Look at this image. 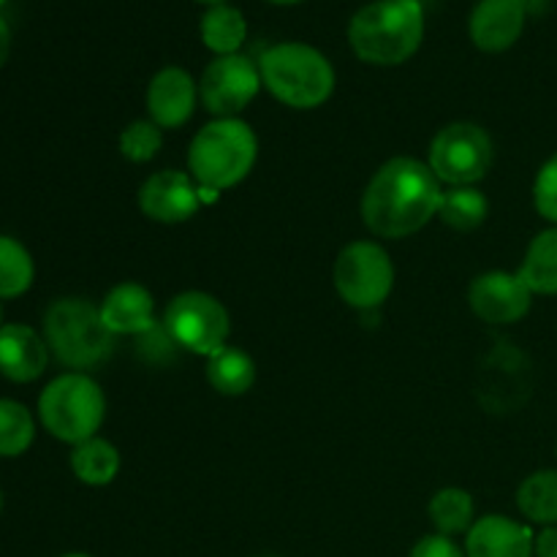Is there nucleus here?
<instances>
[{
	"mask_svg": "<svg viewBox=\"0 0 557 557\" xmlns=\"http://www.w3.org/2000/svg\"><path fill=\"white\" fill-rule=\"evenodd\" d=\"M490 215V201L476 185H462V188H449L441 196L438 218L455 232H473L482 226Z\"/></svg>",
	"mask_w": 557,
	"mask_h": 557,
	"instance_id": "23",
	"label": "nucleus"
},
{
	"mask_svg": "<svg viewBox=\"0 0 557 557\" xmlns=\"http://www.w3.org/2000/svg\"><path fill=\"white\" fill-rule=\"evenodd\" d=\"M49 346L25 324H3L0 330V373L14 384H30L47 370Z\"/></svg>",
	"mask_w": 557,
	"mask_h": 557,
	"instance_id": "17",
	"label": "nucleus"
},
{
	"mask_svg": "<svg viewBox=\"0 0 557 557\" xmlns=\"http://www.w3.org/2000/svg\"><path fill=\"white\" fill-rule=\"evenodd\" d=\"M549 0H522V5H525L528 14H542L544 9H547Z\"/></svg>",
	"mask_w": 557,
	"mask_h": 557,
	"instance_id": "32",
	"label": "nucleus"
},
{
	"mask_svg": "<svg viewBox=\"0 0 557 557\" xmlns=\"http://www.w3.org/2000/svg\"><path fill=\"white\" fill-rule=\"evenodd\" d=\"M0 330H3V305H0Z\"/></svg>",
	"mask_w": 557,
	"mask_h": 557,
	"instance_id": "34",
	"label": "nucleus"
},
{
	"mask_svg": "<svg viewBox=\"0 0 557 557\" xmlns=\"http://www.w3.org/2000/svg\"><path fill=\"white\" fill-rule=\"evenodd\" d=\"M205 205L199 183L188 172L163 169L147 177L139 188V210L158 223H185Z\"/></svg>",
	"mask_w": 557,
	"mask_h": 557,
	"instance_id": "12",
	"label": "nucleus"
},
{
	"mask_svg": "<svg viewBox=\"0 0 557 557\" xmlns=\"http://www.w3.org/2000/svg\"><path fill=\"white\" fill-rule=\"evenodd\" d=\"M531 528L504 515H487L466 533L468 557H533Z\"/></svg>",
	"mask_w": 557,
	"mask_h": 557,
	"instance_id": "16",
	"label": "nucleus"
},
{
	"mask_svg": "<svg viewBox=\"0 0 557 557\" xmlns=\"http://www.w3.org/2000/svg\"><path fill=\"white\" fill-rule=\"evenodd\" d=\"M0 3H3V0H0Z\"/></svg>",
	"mask_w": 557,
	"mask_h": 557,
	"instance_id": "38",
	"label": "nucleus"
},
{
	"mask_svg": "<svg viewBox=\"0 0 557 557\" xmlns=\"http://www.w3.org/2000/svg\"><path fill=\"white\" fill-rule=\"evenodd\" d=\"M272 3H299V0H272Z\"/></svg>",
	"mask_w": 557,
	"mask_h": 557,
	"instance_id": "33",
	"label": "nucleus"
},
{
	"mask_svg": "<svg viewBox=\"0 0 557 557\" xmlns=\"http://www.w3.org/2000/svg\"><path fill=\"white\" fill-rule=\"evenodd\" d=\"M0 511H3V493H0Z\"/></svg>",
	"mask_w": 557,
	"mask_h": 557,
	"instance_id": "37",
	"label": "nucleus"
},
{
	"mask_svg": "<svg viewBox=\"0 0 557 557\" xmlns=\"http://www.w3.org/2000/svg\"><path fill=\"white\" fill-rule=\"evenodd\" d=\"M533 205L539 215L557 226V152L539 169L536 183H533Z\"/></svg>",
	"mask_w": 557,
	"mask_h": 557,
	"instance_id": "28",
	"label": "nucleus"
},
{
	"mask_svg": "<svg viewBox=\"0 0 557 557\" xmlns=\"http://www.w3.org/2000/svg\"><path fill=\"white\" fill-rule=\"evenodd\" d=\"M38 417L49 435L76 446L98 435L107 417V397L90 375L71 370L49 381L41 392Z\"/></svg>",
	"mask_w": 557,
	"mask_h": 557,
	"instance_id": "6",
	"label": "nucleus"
},
{
	"mask_svg": "<svg viewBox=\"0 0 557 557\" xmlns=\"http://www.w3.org/2000/svg\"><path fill=\"white\" fill-rule=\"evenodd\" d=\"M98 310H101L103 324H107V330L112 332L114 337H139L156 326V299H152L150 288H145L141 283L134 281L117 283V286L103 297Z\"/></svg>",
	"mask_w": 557,
	"mask_h": 557,
	"instance_id": "15",
	"label": "nucleus"
},
{
	"mask_svg": "<svg viewBox=\"0 0 557 557\" xmlns=\"http://www.w3.org/2000/svg\"><path fill=\"white\" fill-rule=\"evenodd\" d=\"M199 30L205 47L212 49L215 58H221V54L239 52V47L245 44V36H248V22H245V14L237 5L212 3L205 11V16H201Z\"/></svg>",
	"mask_w": 557,
	"mask_h": 557,
	"instance_id": "19",
	"label": "nucleus"
},
{
	"mask_svg": "<svg viewBox=\"0 0 557 557\" xmlns=\"http://www.w3.org/2000/svg\"><path fill=\"white\" fill-rule=\"evenodd\" d=\"M259 139L253 128L239 117H221L207 123L194 136L188 150V172L205 190L207 201L221 190L243 183L256 166Z\"/></svg>",
	"mask_w": 557,
	"mask_h": 557,
	"instance_id": "3",
	"label": "nucleus"
},
{
	"mask_svg": "<svg viewBox=\"0 0 557 557\" xmlns=\"http://www.w3.org/2000/svg\"><path fill=\"white\" fill-rule=\"evenodd\" d=\"M430 522L441 536L455 539L457 533H468L473 528V517H476V504H473L471 493L460 487H444L433 495L428 506Z\"/></svg>",
	"mask_w": 557,
	"mask_h": 557,
	"instance_id": "22",
	"label": "nucleus"
},
{
	"mask_svg": "<svg viewBox=\"0 0 557 557\" xmlns=\"http://www.w3.org/2000/svg\"><path fill=\"white\" fill-rule=\"evenodd\" d=\"M201 3H210L212 5V3H223V0H201Z\"/></svg>",
	"mask_w": 557,
	"mask_h": 557,
	"instance_id": "35",
	"label": "nucleus"
},
{
	"mask_svg": "<svg viewBox=\"0 0 557 557\" xmlns=\"http://www.w3.org/2000/svg\"><path fill=\"white\" fill-rule=\"evenodd\" d=\"M517 506L536 525H557V471L531 473L517 490Z\"/></svg>",
	"mask_w": 557,
	"mask_h": 557,
	"instance_id": "24",
	"label": "nucleus"
},
{
	"mask_svg": "<svg viewBox=\"0 0 557 557\" xmlns=\"http://www.w3.org/2000/svg\"><path fill=\"white\" fill-rule=\"evenodd\" d=\"M468 305L484 324L506 326L525 319L533 305V292L520 272H484L468 288Z\"/></svg>",
	"mask_w": 557,
	"mask_h": 557,
	"instance_id": "11",
	"label": "nucleus"
},
{
	"mask_svg": "<svg viewBox=\"0 0 557 557\" xmlns=\"http://www.w3.org/2000/svg\"><path fill=\"white\" fill-rule=\"evenodd\" d=\"M424 38L419 0H370L348 22V41L359 60L373 65L406 63Z\"/></svg>",
	"mask_w": 557,
	"mask_h": 557,
	"instance_id": "2",
	"label": "nucleus"
},
{
	"mask_svg": "<svg viewBox=\"0 0 557 557\" xmlns=\"http://www.w3.org/2000/svg\"><path fill=\"white\" fill-rule=\"evenodd\" d=\"M36 438L30 411L16 400H0V457H20Z\"/></svg>",
	"mask_w": 557,
	"mask_h": 557,
	"instance_id": "26",
	"label": "nucleus"
},
{
	"mask_svg": "<svg viewBox=\"0 0 557 557\" xmlns=\"http://www.w3.org/2000/svg\"><path fill=\"white\" fill-rule=\"evenodd\" d=\"M411 557H468V555L466 549L457 547L455 539L433 533V536L419 539L417 547L411 549Z\"/></svg>",
	"mask_w": 557,
	"mask_h": 557,
	"instance_id": "29",
	"label": "nucleus"
},
{
	"mask_svg": "<svg viewBox=\"0 0 557 557\" xmlns=\"http://www.w3.org/2000/svg\"><path fill=\"white\" fill-rule=\"evenodd\" d=\"M163 147V128H158L150 117L134 120L125 125L120 134V156L128 158L131 163H147L161 152Z\"/></svg>",
	"mask_w": 557,
	"mask_h": 557,
	"instance_id": "27",
	"label": "nucleus"
},
{
	"mask_svg": "<svg viewBox=\"0 0 557 557\" xmlns=\"http://www.w3.org/2000/svg\"><path fill=\"white\" fill-rule=\"evenodd\" d=\"M163 330L177 343V348L212 357L226 346L232 321L218 297L207 292H183L163 310Z\"/></svg>",
	"mask_w": 557,
	"mask_h": 557,
	"instance_id": "8",
	"label": "nucleus"
},
{
	"mask_svg": "<svg viewBox=\"0 0 557 557\" xmlns=\"http://www.w3.org/2000/svg\"><path fill=\"white\" fill-rule=\"evenodd\" d=\"M525 16L522 0H479L468 20V33L484 52H504L522 36Z\"/></svg>",
	"mask_w": 557,
	"mask_h": 557,
	"instance_id": "14",
	"label": "nucleus"
},
{
	"mask_svg": "<svg viewBox=\"0 0 557 557\" xmlns=\"http://www.w3.org/2000/svg\"><path fill=\"white\" fill-rule=\"evenodd\" d=\"M520 277L533 294H557V226L533 237L522 259Z\"/></svg>",
	"mask_w": 557,
	"mask_h": 557,
	"instance_id": "21",
	"label": "nucleus"
},
{
	"mask_svg": "<svg viewBox=\"0 0 557 557\" xmlns=\"http://www.w3.org/2000/svg\"><path fill=\"white\" fill-rule=\"evenodd\" d=\"M71 471H74V476L79 479L82 484H90V487L112 484L114 476L120 473L117 446L109 444L101 435L82 441V444H76L74 451H71Z\"/></svg>",
	"mask_w": 557,
	"mask_h": 557,
	"instance_id": "20",
	"label": "nucleus"
},
{
	"mask_svg": "<svg viewBox=\"0 0 557 557\" xmlns=\"http://www.w3.org/2000/svg\"><path fill=\"white\" fill-rule=\"evenodd\" d=\"M335 288L346 305L375 310L395 288V264L379 243L357 239L337 253Z\"/></svg>",
	"mask_w": 557,
	"mask_h": 557,
	"instance_id": "9",
	"label": "nucleus"
},
{
	"mask_svg": "<svg viewBox=\"0 0 557 557\" xmlns=\"http://www.w3.org/2000/svg\"><path fill=\"white\" fill-rule=\"evenodd\" d=\"M207 381L218 395L239 397L256 384V362L243 348L223 346L207 357Z\"/></svg>",
	"mask_w": 557,
	"mask_h": 557,
	"instance_id": "18",
	"label": "nucleus"
},
{
	"mask_svg": "<svg viewBox=\"0 0 557 557\" xmlns=\"http://www.w3.org/2000/svg\"><path fill=\"white\" fill-rule=\"evenodd\" d=\"M533 555L536 557H557V525L544 528L533 544Z\"/></svg>",
	"mask_w": 557,
	"mask_h": 557,
	"instance_id": "30",
	"label": "nucleus"
},
{
	"mask_svg": "<svg viewBox=\"0 0 557 557\" xmlns=\"http://www.w3.org/2000/svg\"><path fill=\"white\" fill-rule=\"evenodd\" d=\"M63 557H90V555H82V553H74V555H63Z\"/></svg>",
	"mask_w": 557,
	"mask_h": 557,
	"instance_id": "36",
	"label": "nucleus"
},
{
	"mask_svg": "<svg viewBox=\"0 0 557 557\" xmlns=\"http://www.w3.org/2000/svg\"><path fill=\"white\" fill-rule=\"evenodd\" d=\"M495 147L487 131L476 123H451L430 141L428 163L449 188L476 185L493 166Z\"/></svg>",
	"mask_w": 557,
	"mask_h": 557,
	"instance_id": "7",
	"label": "nucleus"
},
{
	"mask_svg": "<svg viewBox=\"0 0 557 557\" xmlns=\"http://www.w3.org/2000/svg\"><path fill=\"white\" fill-rule=\"evenodd\" d=\"M36 264L25 245L0 234V299L22 297L33 286Z\"/></svg>",
	"mask_w": 557,
	"mask_h": 557,
	"instance_id": "25",
	"label": "nucleus"
},
{
	"mask_svg": "<svg viewBox=\"0 0 557 557\" xmlns=\"http://www.w3.org/2000/svg\"><path fill=\"white\" fill-rule=\"evenodd\" d=\"M9 52H11V30H9V22L0 16V69H3V63L9 60Z\"/></svg>",
	"mask_w": 557,
	"mask_h": 557,
	"instance_id": "31",
	"label": "nucleus"
},
{
	"mask_svg": "<svg viewBox=\"0 0 557 557\" xmlns=\"http://www.w3.org/2000/svg\"><path fill=\"white\" fill-rule=\"evenodd\" d=\"M261 82L292 109H315L335 90V69L321 49L302 41L272 44L259 60Z\"/></svg>",
	"mask_w": 557,
	"mask_h": 557,
	"instance_id": "4",
	"label": "nucleus"
},
{
	"mask_svg": "<svg viewBox=\"0 0 557 557\" xmlns=\"http://www.w3.org/2000/svg\"><path fill=\"white\" fill-rule=\"evenodd\" d=\"M261 71L248 54H221L207 63L199 79V98L215 120L237 117L256 96H259Z\"/></svg>",
	"mask_w": 557,
	"mask_h": 557,
	"instance_id": "10",
	"label": "nucleus"
},
{
	"mask_svg": "<svg viewBox=\"0 0 557 557\" xmlns=\"http://www.w3.org/2000/svg\"><path fill=\"white\" fill-rule=\"evenodd\" d=\"M441 180L419 158H389L362 194V221L375 237L403 239L438 215Z\"/></svg>",
	"mask_w": 557,
	"mask_h": 557,
	"instance_id": "1",
	"label": "nucleus"
},
{
	"mask_svg": "<svg viewBox=\"0 0 557 557\" xmlns=\"http://www.w3.org/2000/svg\"><path fill=\"white\" fill-rule=\"evenodd\" d=\"M44 341L54 359L74 373L101 364L114 348V335L103 324L101 310L82 297H63L49 305L44 313Z\"/></svg>",
	"mask_w": 557,
	"mask_h": 557,
	"instance_id": "5",
	"label": "nucleus"
},
{
	"mask_svg": "<svg viewBox=\"0 0 557 557\" xmlns=\"http://www.w3.org/2000/svg\"><path fill=\"white\" fill-rule=\"evenodd\" d=\"M199 85L180 65H166L147 85V112L158 128H180L194 117Z\"/></svg>",
	"mask_w": 557,
	"mask_h": 557,
	"instance_id": "13",
	"label": "nucleus"
}]
</instances>
